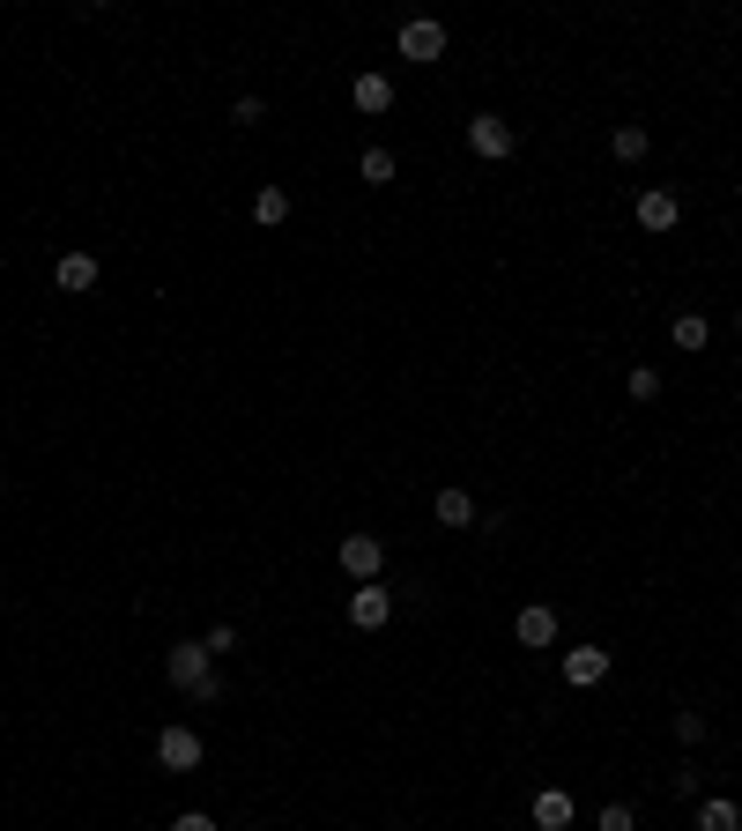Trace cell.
Listing matches in <instances>:
<instances>
[{
    "label": "cell",
    "mask_w": 742,
    "mask_h": 831,
    "mask_svg": "<svg viewBox=\"0 0 742 831\" xmlns=\"http://www.w3.org/2000/svg\"><path fill=\"white\" fill-rule=\"evenodd\" d=\"M394 45H401V60H416V68H431V60H445V23H439V16H409Z\"/></svg>",
    "instance_id": "1"
},
{
    "label": "cell",
    "mask_w": 742,
    "mask_h": 831,
    "mask_svg": "<svg viewBox=\"0 0 742 831\" xmlns=\"http://www.w3.org/2000/svg\"><path fill=\"white\" fill-rule=\"evenodd\" d=\"M468 148L483 156V164H505L519 148V134H513V120H497V112H475L468 120Z\"/></svg>",
    "instance_id": "2"
},
{
    "label": "cell",
    "mask_w": 742,
    "mask_h": 831,
    "mask_svg": "<svg viewBox=\"0 0 742 831\" xmlns=\"http://www.w3.org/2000/svg\"><path fill=\"white\" fill-rule=\"evenodd\" d=\"M164 676H172L178 690H200L208 676H216V654H208L200 638H186V646H172V654H164Z\"/></svg>",
    "instance_id": "3"
},
{
    "label": "cell",
    "mask_w": 742,
    "mask_h": 831,
    "mask_svg": "<svg viewBox=\"0 0 742 831\" xmlns=\"http://www.w3.org/2000/svg\"><path fill=\"white\" fill-rule=\"evenodd\" d=\"M379 564H387V542H379V535H342V572L357 579V587L379 579Z\"/></svg>",
    "instance_id": "4"
},
{
    "label": "cell",
    "mask_w": 742,
    "mask_h": 831,
    "mask_svg": "<svg viewBox=\"0 0 742 831\" xmlns=\"http://www.w3.org/2000/svg\"><path fill=\"white\" fill-rule=\"evenodd\" d=\"M200 758H208V750H200L194 728H164V735H156V765H164V772H194Z\"/></svg>",
    "instance_id": "5"
},
{
    "label": "cell",
    "mask_w": 742,
    "mask_h": 831,
    "mask_svg": "<svg viewBox=\"0 0 742 831\" xmlns=\"http://www.w3.org/2000/svg\"><path fill=\"white\" fill-rule=\"evenodd\" d=\"M349 624H357V632H379V624H394V594L379 587V579H371V587H357V594H349Z\"/></svg>",
    "instance_id": "6"
},
{
    "label": "cell",
    "mask_w": 742,
    "mask_h": 831,
    "mask_svg": "<svg viewBox=\"0 0 742 831\" xmlns=\"http://www.w3.org/2000/svg\"><path fill=\"white\" fill-rule=\"evenodd\" d=\"M513 638H519V646H535V654L557 646V609H549V602H527V609L513 616Z\"/></svg>",
    "instance_id": "7"
},
{
    "label": "cell",
    "mask_w": 742,
    "mask_h": 831,
    "mask_svg": "<svg viewBox=\"0 0 742 831\" xmlns=\"http://www.w3.org/2000/svg\"><path fill=\"white\" fill-rule=\"evenodd\" d=\"M52 283H60L68 297L97 290V253H60V260H52Z\"/></svg>",
    "instance_id": "8"
},
{
    "label": "cell",
    "mask_w": 742,
    "mask_h": 831,
    "mask_svg": "<svg viewBox=\"0 0 742 831\" xmlns=\"http://www.w3.org/2000/svg\"><path fill=\"white\" fill-rule=\"evenodd\" d=\"M683 223V201L668 194V186H646L639 194V230H676Z\"/></svg>",
    "instance_id": "9"
},
{
    "label": "cell",
    "mask_w": 742,
    "mask_h": 831,
    "mask_svg": "<svg viewBox=\"0 0 742 831\" xmlns=\"http://www.w3.org/2000/svg\"><path fill=\"white\" fill-rule=\"evenodd\" d=\"M431 520L461 535V527H475V497H468V490H461V483H445L439 497H431Z\"/></svg>",
    "instance_id": "10"
},
{
    "label": "cell",
    "mask_w": 742,
    "mask_h": 831,
    "mask_svg": "<svg viewBox=\"0 0 742 831\" xmlns=\"http://www.w3.org/2000/svg\"><path fill=\"white\" fill-rule=\"evenodd\" d=\"M349 98H357V112H371V120H379V112H394V74H357V82H349Z\"/></svg>",
    "instance_id": "11"
},
{
    "label": "cell",
    "mask_w": 742,
    "mask_h": 831,
    "mask_svg": "<svg viewBox=\"0 0 742 831\" xmlns=\"http://www.w3.org/2000/svg\"><path fill=\"white\" fill-rule=\"evenodd\" d=\"M601 676H609V654H601V646H571L565 654V684H601Z\"/></svg>",
    "instance_id": "12"
},
{
    "label": "cell",
    "mask_w": 742,
    "mask_h": 831,
    "mask_svg": "<svg viewBox=\"0 0 742 831\" xmlns=\"http://www.w3.org/2000/svg\"><path fill=\"white\" fill-rule=\"evenodd\" d=\"M668 342L683 349V357H698V349L713 342V327H705V312H676V319H668Z\"/></svg>",
    "instance_id": "13"
},
{
    "label": "cell",
    "mask_w": 742,
    "mask_h": 831,
    "mask_svg": "<svg viewBox=\"0 0 742 831\" xmlns=\"http://www.w3.org/2000/svg\"><path fill=\"white\" fill-rule=\"evenodd\" d=\"M527 817H535V824H543V831H565V824H571V794H565V787H543Z\"/></svg>",
    "instance_id": "14"
},
{
    "label": "cell",
    "mask_w": 742,
    "mask_h": 831,
    "mask_svg": "<svg viewBox=\"0 0 742 831\" xmlns=\"http://www.w3.org/2000/svg\"><path fill=\"white\" fill-rule=\"evenodd\" d=\"M253 223H260V230H282V223H290V194H282V186H260V194H253Z\"/></svg>",
    "instance_id": "15"
},
{
    "label": "cell",
    "mask_w": 742,
    "mask_h": 831,
    "mask_svg": "<svg viewBox=\"0 0 742 831\" xmlns=\"http://www.w3.org/2000/svg\"><path fill=\"white\" fill-rule=\"evenodd\" d=\"M646 148H653V142H646V126H631V120L609 134V156H617V164H646Z\"/></svg>",
    "instance_id": "16"
},
{
    "label": "cell",
    "mask_w": 742,
    "mask_h": 831,
    "mask_svg": "<svg viewBox=\"0 0 742 831\" xmlns=\"http://www.w3.org/2000/svg\"><path fill=\"white\" fill-rule=\"evenodd\" d=\"M394 172H401V164H394V148H379V142L357 156V178H371V186H394Z\"/></svg>",
    "instance_id": "17"
},
{
    "label": "cell",
    "mask_w": 742,
    "mask_h": 831,
    "mask_svg": "<svg viewBox=\"0 0 742 831\" xmlns=\"http://www.w3.org/2000/svg\"><path fill=\"white\" fill-rule=\"evenodd\" d=\"M698 831H742V809L728 794H713V802H698Z\"/></svg>",
    "instance_id": "18"
},
{
    "label": "cell",
    "mask_w": 742,
    "mask_h": 831,
    "mask_svg": "<svg viewBox=\"0 0 742 831\" xmlns=\"http://www.w3.org/2000/svg\"><path fill=\"white\" fill-rule=\"evenodd\" d=\"M624 387H631V401H661V371H653V365H639L631 379H624Z\"/></svg>",
    "instance_id": "19"
},
{
    "label": "cell",
    "mask_w": 742,
    "mask_h": 831,
    "mask_svg": "<svg viewBox=\"0 0 742 831\" xmlns=\"http://www.w3.org/2000/svg\"><path fill=\"white\" fill-rule=\"evenodd\" d=\"M601 831H639V809H631V802H609V809H601Z\"/></svg>",
    "instance_id": "20"
},
{
    "label": "cell",
    "mask_w": 742,
    "mask_h": 831,
    "mask_svg": "<svg viewBox=\"0 0 742 831\" xmlns=\"http://www.w3.org/2000/svg\"><path fill=\"white\" fill-rule=\"evenodd\" d=\"M676 735H683V742H705V712L683 706V712H676Z\"/></svg>",
    "instance_id": "21"
},
{
    "label": "cell",
    "mask_w": 742,
    "mask_h": 831,
    "mask_svg": "<svg viewBox=\"0 0 742 831\" xmlns=\"http://www.w3.org/2000/svg\"><path fill=\"white\" fill-rule=\"evenodd\" d=\"M230 120H238V126H260V120H268V104H260V98H238V104H230Z\"/></svg>",
    "instance_id": "22"
},
{
    "label": "cell",
    "mask_w": 742,
    "mask_h": 831,
    "mask_svg": "<svg viewBox=\"0 0 742 831\" xmlns=\"http://www.w3.org/2000/svg\"><path fill=\"white\" fill-rule=\"evenodd\" d=\"M172 831H223L208 809H186V817H172Z\"/></svg>",
    "instance_id": "23"
},
{
    "label": "cell",
    "mask_w": 742,
    "mask_h": 831,
    "mask_svg": "<svg viewBox=\"0 0 742 831\" xmlns=\"http://www.w3.org/2000/svg\"><path fill=\"white\" fill-rule=\"evenodd\" d=\"M735 335H742V312H735Z\"/></svg>",
    "instance_id": "24"
}]
</instances>
